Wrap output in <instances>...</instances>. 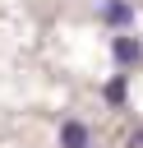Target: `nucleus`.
Masks as SVG:
<instances>
[{
	"label": "nucleus",
	"instance_id": "obj_1",
	"mask_svg": "<svg viewBox=\"0 0 143 148\" xmlns=\"http://www.w3.org/2000/svg\"><path fill=\"white\" fill-rule=\"evenodd\" d=\"M111 56H115V65H125V69H129V65H138V60H143V42L120 32V37H111Z\"/></svg>",
	"mask_w": 143,
	"mask_h": 148
},
{
	"label": "nucleus",
	"instance_id": "obj_3",
	"mask_svg": "<svg viewBox=\"0 0 143 148\" xmlns=\"http://www.w3.org/2000/svg\"><path fill=\"white\" fill-rule=\"evenodd\" d=\"M60 148H88V125L83 120H65L60 125Z\"/></svg>",
	"mask_w": 143,
	"mask_h": 148
},
{
	"label": "nucleus",
	"instance_id": "obj_5",
	"mask_svg": "<svg viewBox=\"0 0 143 148\" xmlns=\"http://www.w3.org/2000/svg\"><path fill=\"white\" fill-rule=\"evenodd\" d=\"M134 148H143V130H138V134H134Z\"/></svg>",
	"mask_w": 143,
	"mask_h": 148
},
{
	"label": "nucleus",
	"instance_id": "obj_4",
	"mask_svg": "<svg viewBox=\"0 0 143 148\" xmlns=\"http://www.w3.org/2000/svg\"><path fill=\"white\" fill-rule=\"evenodd\" d=\"M101 97H106L111 106H125V102H129V74H115V79L101 88Z\"/></svg>",
	"mask_w": 143,
	"mask_h": 148
},
{
	"label": "nucleus",
	"instance_id": "obj_2",
	"mask_svg": "<svg viewBox=\"0 0 143 148\" xmlns=\"http://www.w3.org/2000/svg\"><path fill=\"white\" fill-rule=\"evenodd\" d=\"M101 23L129 28V23H134V5H129V0H101Z\"/></svg>",
	"mask_w": 143,
	"mask_h": 148
}]
</instances>
